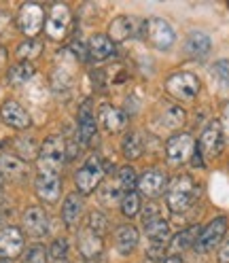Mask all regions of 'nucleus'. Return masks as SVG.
I'll return each instance as SVG.
<instances>
[{
    "instance_id": "nucleus-1",
    "label": "nucleus",
    "mask_w": 229,
    "mask_h": 263,
    "mask_svg": "<svg viewBox=\"0 0 229 263\" xmlns=\"http://www.w3.org/2000/svg\"><path fill=\"white\" fill-rule=\"evenodd\" d=\"M198 183L183 174V176H176L172 183L168 185V191H166V202H168V208L172 212H185L193 206V202L198 200Z\"/></svg>"
},
{
    "instance_id": "nucleus-2",
    "label": "nucleus",
    "mask_w": 229,
    "mask_h": 263,
    "mask_svg": "<svg viewBox=\"0 0 229 263\" xmlns=\"http://www.w3.org/2000/svg\"><path fill=\"white\" fill-rule=\"evenodd\" d=\"M68 149H66V140L62 136H47L39 149V172H53L60 174L62 166L66 163Z\"/></svg>"
},
{
    "instance_id": "nucleus-3",
    "label": "nucleus",
    "mask_w": 229,
    "mask_h": 263,
    "mask_svg": "<svg viewBox=\"0 0 229 263\" xmlns=\"http://www.w3.org/2000/svg\"><path fill=\"white\" fill-rule=\"evenodd\" d=\"M104 163L102 159L98 157V155H91L85 159V163L77 170L74 174V187H77V193L79 195H89L93 193L98 187L102 185V180H104Z\"/></svg>"
},
{
    "instance_id": "nucleus-4",
    "label": "nucleus",
    "mask_w": 229,
    "mask_h": 263,
    "mask_svg": "<svg viewBox=\"0 0 229 263\" xmlns=\"http://www.w3.org/2000/svg\"><path fill=\"white\" fill-rule=\"evenodd\" d=\"M200 79L193 72H174L166 79V91L178 102H193L200 93Z\"/></svg>"
},
{
    "instance_id": "nucleus-5",
    "label": "nucleus",
    "mask_w": 229,
    "mask_h": 263,
    "mask_svg": "<svg viewBox=\"0 0 229 263\" xmlns=\"http://www.w3.org/2000/svg\"><path fill=\"white\" fill-rule=\"evenodd\" d=\"M142 28H144V39L149 41L155 49H159V51H168L176 41L172 26L163 17H149L142 24Z\"/></svg>"
},
{
    "instance_id": "nucleus-6",
    "label": "nucleus",
    "mask_w": 229,
    "mask_h": 263,
    "mask_svg": "<svg viewBox=\"0 0 229 263\" xmlns=\"http://www.w3.org/2000/svg\"><path fill=\"white\" fill-rule=\"evenodd\" d=\"M195 146H198V142L193 140L191 134H185V132L170 136L166 140V159H168V163H172V166H181V163L189 161L191 155L195 153Z\"/></svg>"
},
{
    "instance_id": "nucleus-7",
    "label": "nucleus",
    "mask_w": 229,
    "mask_h": 263,
    "mask_svg": "<svg viewBox=\"0 0 229 263\" xmlns=\"http://www.w3.org/2000/svg\"><path fill=\"white\" fill-rule=\"evenodd\" d=\"M45 20H47L45 9L36 3L22 5L20 13H17V26L28 39H34L36 34H41V30L45 28Z\"/></svg>"
},
{
    "instance_id": "nucleus-8",
    "label": "nucleus",
    "mask_w": 229,
    "mask_h": 263,
    "mask_svg": "<svg viewBox=\"0 0 229 263\" xmlns=\"http://www.w3.org/2000/svg\"><path fill=\"white\" fill-rule=\"evenodd\" d=\"M227 217H215L198 236V242H195V249L198 253H210L215 251V246L221 244V240L227 234Z\"/></svg>"
},
{
    "instance_id": "nucleus-9",
    "label": "nucleus",
    "mask_w": 229,
    "mask_h": 263,
    "mask_svg": "<svg viewBox=\"0 0 229 263\" xmlns=\"http://www.w3.org/2000/svg\"><path fill=\"white\" fill-rule=\"evenodd\" d=\"M223 144H225L223 125H221V121H212V123H208V127L202 132L200 142H198V151H200L202 157L215 159V157L221 155Z\"/></svg>"
},
{
    "instance_id": "nucleus-10",
    "label": "nucleus",
    "mask_w": 229,
    "mask_h": 263,
    "mask_svg": "<svg viewBox=\"0 0 229 263\" xmlns=\"http://www.w3.org/2000/svg\"><path fill=\"white\" fill-rule=\"evenodd\" d=\"M70 9L66 5H53L51 11H49L47 20H45V30H47V36L53 39V41H62L64 36L68 34V28H70Z\"/></svg>"
},
{
    "instance_id": "nucleus-11",
    "label": "nucleus",
    "mask_w": 229,
    "mask_h": 263,
    "mask_svg": "<svg viewBox=\"0 0 229 263\" xmlns=\"http://www.w3.org/2000/svg\"><path fill=\"white\" fill-rule=\"evenodd\" d=\"M34 191L45 204H58L62 197V176L53 172H39L34 180Z\"/></svg>"
},
{
    "instance_id": "nucleus-12",
    "label": "nucleus",
    "mask_w": 229,
    "mask_h": 263,
    "mask_svg": "<svg viewBox=\"0 0 229 263\" xmlns=\"http://www.w3.org/2000/svg\"><path fill=\"white\" fill-rule=\"evenodd\" d=\"M77 136L81 140V144L89 146L98 134V121H96V112H93V106H91V100H85L83 104L79 106V112H77Z\"/></svg>"
},
{
    "instance_id": "nucleus-13",
    "label": "nucleus",
    "mask_w": 229,
    "mask_h": 263,
    "mask_svg": "<svg viewBox=\"0 0 229 263\" xmlns=\"http://www.w3.org/2000/svg\"><path fill=\"white\" fill-rule=\"evenodd\" d=\"M0 119L13 129H28L32 125L30 112L17 100H5L0 104Z\"/></svg>"
},
{
    "instance_id": "nucleus-14",
    "label": "nucleus",
    "mask_w": 229,
    "mask_h": 263,
    "mask_svg": "<svg viewBox=\"0 0 229 263\" xmlns=\"http://www.w3.org/2000/svg\"><path fill=\"white\" fill-rule=\"evenodd\" d=\"M144 232L146 236H149L151 242H161V244H166V240L170 238V225L168 221L163 219L157 208L155 206H149V210H144Z\"/></svg>"
},
{
    "instance_id": "nucleus-15",
    "label": "nucleus",
    "mask_w": 229,
    "mask_h": 263,
    "mask_svg": "<svg viewBox=\"0 0 229 263\" xmlns=\"http://www.w3.org/2000/svg\"><path fill=\"white\" fill-rule=\"evenodd\" d=\"M138 191L146 197H151V200H155V197L163 195L168 191V178L166 174H163L161 170L157 168H151V170H146L140 178H138Z\"/></svg>"
},
{
    "instance_id": "nucleus-16",
    "label": "nucleus",
    "mask_w": 229,
    "mask_h": 263,
    "mask_svg": "<svg viewBox=\"0 0 229 263\" xmlns=\"http://www.w3.org/2000/svg\"><path fill=\"white\" fill-rule=\"evenodd\" d=\"M24 251V234L20 227H3L0 229V257L3 259H15Z\"/></svg>"
},
{
    "instance_id": "nucleus-17",
    "label": "nucleus",
    "mask_w": 229,
    "mask_h": 263,
    "mask_svg": "<svg viewBox=\"0 0 229 263\" xmlns=\"http://www.w3.org/2000/svg\"><path fill=\"white\" fill-rule=\"evenodd\" d=\"M22 223H24L26 234L32 236V238H43L49 232V215L45 212V208H41V206L26 208Z\"/></svg>"
},
{
    "instance_id": "nucleus-18",
    "label": "nucleus",
    "mask_w": 229,
    "mask_h": 263,
    "mask_svg": "<svg viewBox=\"0 0 229 263\" xmlns=\"http://www.w3.org/2000/svg\"><path fill=\"white\" fill-rule=\"evenodd\" d=\"M140 30V22L132 15H119V17H115L108 26V39L112 43H123L127 39H132L134 34H138Z\"/></svg>"
},
{
    "instance_id": "nucleus-19",
    "label": "nucleus",
    "mask_w": 229,
    "mask_h": 263,
    "mask_svg": "<svg viewBox=\"0 0 229 263\" xmlns=\"http://www.w3.org/2000/svg\"><path fill=\"white\" fill-rule=\"evenodd\" d=\"M98 121L108 134H119L127 125V115L112 104H102L100 110H98Z\"/></svg>"
},
{
    "instance_id": "nucleus-20",
    "label": "nucleus",
    "mask_w": 229,
    "mask_h": 263,
    "mask_svg": "<svg viewBox=\"0 0 229 263\" xmlns=\"http://www.w3.org/2000/svg\"><path fill=\"white\" fill-rule=\"evenodd\" d=\"M28 172H30L28 161L20 159L15 153H0V174H3V178L24 180Z\"/></svg>"
},
{
    "instance_id": "nucleus-21",
    "label": "nucleus",
    "mask_w": 229,
    "mask_h": 263,
    "mask_svg": "<svg viewBox=\"0 0 229 263\" xmlns=\"http://www.w3.org/2000/svg\"><path fill=\"white\" fill-rule=\"evenodd\" d=\"M138 229L134 225H121L117 227V232H115V249H117L119 255L127 257V255H132L136 251V246H138Z\"/></svg>"
},
{
    "instance_id": "nucleus-22",
    "label": "nucleus",
    "mask_w": 229,
    "mask_h": 263,
    "mask_svg": "<svg viewBox=\"0 0 229 263\" xmlns=\"http://www.w3.org/2000/svg\"><path fill=\"white\" fill-rule=\"evenodd\" d=\"M77 246H79V253L83 255V259H98L104 249V238L91 234L89 229H81L79 232V240H77Z\"/></svg>"
},
{
    "instance_id": "nucleus-23",
    "label": "nucleus",
    "mask_w": 229,
    "mask_h": 263,
    "mask_svg": "<svg viewBox=\"0 0 229 263\" xmlns=\"http://www.w3.org/2000/svg\"><path fill=\"white\" fill-rule=\"evenodd\" d=\"M81 215H83V195H79L77 191L74 193H68L66 200L62 204V221L66 227H77L79 221H81Z\"/></svg>"
},
{
    "instance_id": "nucleus-24",
    "label": "nucleus",
    "mask_w": 229,
    "mask_h": 263,
    "mask_svg": "<svg viewBox=\"0 0 229 263\" xmlns=\"http://www.w3.org/2000/svg\"><path fill=\"white\" fill-rule=\"evenodd\" d=\"M115 53V43L106 34H93L87 43V55L96 62H104Z\"/></svg>"
},
{
    "instance_id": "nucleus-25",
    "label": "nucleus",
    "mask_w": 229,
    "mask_h": 263,
    "mask_svg": "<svg viewBox=\"0 0 229 263\" xmlns=\"http://www.w3.org/2000/svg\"><path fill=\"white\" fill-rule=\"evenodd\" d=\"M212 49V41L208 34H204V32H191V34L187 36V43H185V51L191 55V58H206L210 53Z\"/></svg>"
},
{
    "instance_id": "nucleus-26",
    "label": "nucleus",
    "mask_w": 229,
    "mask_h": 263,
    "mask_svg": "<svg viewBox=\"0 0 229 263\" xmlns=\"http://www.w3.org/2000/svg\"><path fill=\"white\" fill-rule=\"evenodd\" d=\"M123 195H125V191H123V187L119 185L117 178L108 180V183H104V185L98 187V200H100V204H104V206L121 204Z\"/></svg>"
},
{
    "instance_id": "nucleus-27",
    "label": "nucleus",
    "mask_w": 229,
    "mask_h": 263,
    "mask_svg": "<svg viewBox=\"0 0 229 263\" xmlns=\"http://www.w3.org/2000/svg\"><path fill=\"white\" fill-rule=\"evenodd\" d=\"M121 151H123V157L134 161V159H140L142 157V151H144V144H142V136L138 132H127L123 136V142H121Z\"/></svg>"
},
{
    "instance_id": "nucleus-28",
    "label": "nucleus",
    "mask_w": 229,
    "mask_h": 263,
    "mask_svg": "<svg viewBox=\"0 0 229 263\" xmlns=\"http://www.w3.org/2000/svg\"><path fill=\"white\" fill-rule=\"evenodd\" d=\"M32 77H34V66H32L30 62H20V64H15V66H11L9 72H7L9 85H13V87H22V85H26Z\"/></svg>"
},
{
    "instance_id": "nucleus-29",
    "label": "nucleus",
    "mask_w": 229,
    "mask_h": 263,
    "mask_svg": "<svg viewBox=\"0 0 229 263\" xmlns=\"http://www.w3.org/2000/svg\"><path fill=\"white\" fill-rule=\"evenodd\" d=\"M200 232H202L200 227H189V229H183L181 234H176V236L172 238V242H170L172 251H176V253H183V251L191 249V246H195V242H198Z\"/></svg>"
},
{
    "instance_id": "nucleus-30",
    "label": "nucleus",
    "mask_w": 229,
    "mask_h": 263,
    "mask_svg": "<svg viewBox=\"0 0 229 263\" xmlns=\"http://www.w3.org/2000/svg\"><path fill=\"white\" fill-rule=\"evenodd\" d=\"M13 149H15V155H17L20 159L30 161V159H36L39 157V149H41V146L34 140H32V138H28V136H20L17 140L13 142Z\"/></svg>"
},
{
    "instance_id": "nucleus-31",
    "label": "nucleus",
    "mask_w": 229,
    "mask_h": 263,
    "mask_svg": "<svg viewBox=\"0 0 229 263\" xmlns=\"http://www.w3.org/2000/svg\"><path fill=\"white\" fill-rule=\"evenodd\" d=\"M185 119H187V112L181 106H176V104L168 106L166 110H163V115H161V123L166 125L168 129H178L185 123Z\"/></svg>"
},
{
    "instance_id": "nucleus-32",
    "label": "nucleus",
    "mask_w": 229,
    "mask_h": 263,
    "mask_svg": "<svg viewBox=\"0 0 229 263\" xmlns=\"http://www.w3.org/2000/svg\"><path fill=\"white\" fill-rule=\"evenodd\" d=\"M41 51H43V43L36 41V39H28L17 47V58L22 62H30L32 64V60H36L41 55Z\"/></svg>"
},
{
    "instance_id": "nucleus-33",
    "label": "nucleus",
    "mask_w": 229,
    "mask_h": 263,
    "mask_svg": "<svg viewBox=\"0 0 229 263\" xmlns=\"http://www.w3.org/2000/svg\"><path fill=\"white\" fill-rule=\"evenodd\" d=\"M85 229H89V232H91V234H96V236L104 238V236H106V232H108V219L102 215V212L93 210V212H89V217H87Z\"/></svg>"
},
{
    "instance_id": "nucleus-34",
    "label": "nucleus",
    "mask_w": 229,
    "mask_h": 263,
    "mask_svg": "<svg viewBox=\"0 0 229 263\" xmlns=\"http://www.w3.org/2000/svg\"><path fill=\"white\" fill-rule=\"evenodd\" d=\"M140 195L136 193V191H129V193H125L123 195V200H121V212H123V217H127V219H132V217H136L138 212H140Z\"/></svg>"
},
{
    "instance_id": "nucleus-35",
    "label": "nucleus",
    "mask_w": 229,
    "mask_h": 263,
    "mask_svg": "<svg viewBox=\"0 0 229 263\" xmlns=\"http://www.w3.org/2000/svg\"><path fill=\"white\" fill-rule=\"evenodd\" d=\"M117 180H119V185L123 187V191H125V193L134 191V189H136V185H138L136 170H134L132 166H123V168H119V172H117Z\"/></svg>"
},
{
    "instance_id": "nucleus-36",
    "label": "nucleus",
    "mask_w": 229,
    "mask_h": 263,
    "mask_svg": "<svg viewBox=\"0 0 229 263\" xmlns=\"http://www.w3.org/2000/svg\"><path fill=\"white\" fill-rule=\"evenodd\" d=\"M49 257H51L55 263H66V257H68V242L64 238H55L51 242V246L47 249Z\"/></svg>"
},
{
    "instance_id": "nucleus-37",
    "label": "nucleus",
    "mask_w": 229,
    "mask_h": 263,
    "mask_svg": "<svg viewBox=\"0 0 229 263\" xmlns=\"http://www.w3.org/2000/svg\"><path fill=\"white\" fill-rule=\"evenodd\" d=\"M24 261L26 263H47L49 261V253L43 244H32L28 246V251L24 255Z\"/></svg>"
},
{
    "instance_id": "nucleus-38",
    "label": "nucleus",
    "mask_w": 229,
    "mask_h": 263,
    "mask_svg": "<svg viewBox=\"0 0 229 263\" xmlns=\"http://www.w3.org/2000/svg\"><path fill=\"white\" fill-rule=\"evenodd\" d=\"M212 77H215V81L221 85V87H229V62L221 60L217 62L215 66H212Z\"/></svg>"
},
{
    "instance_id": "nucleus-39",
    "label": "nucleus",
    "mask_w": 229,
    "mask_h": 263,
    "mask_svg": "<svg viewBox=\"0 0 229 263\" xmlns=\"http://www.w3.org/2000/svg\"><path fill=\"white\" fill-rule=\"evenodd\" d=\"M163 253H166V244H161V242H151L149 253H146V255H149L151 259H161Z\"/></svg>"
},
{
    "instance_id": "nucleus-40",
    "label": "nucleus",
    "mask_w": 229,
    "mask_h": 263,
    "mask_svg": "<svg viewBox=\"0 0 229 263\" xmlns=\"http://www.w3.org/2000/svg\"><path fill=\"white\" fill-rule=\"evenodd\" d=\"M219 263H229V238L221 244V249H219V255H217Z\"/></svg>"
},
{
    "instance_id": "nucleus-41",
    "label": "nucleus",
    "mask_w": 229,
    "mask_h": 263,
    "mask_svg": "<svg viewBox=\"0 0 229 263\" xmlns=\"http://www.w3.org/2000/svg\"><path fill=\"white\" fill-rule=\"evenodd\" d=\"M221 125H225L227 129H229V102L225 104V108H223V119H221Z\"/></svg>"
},
{
    "instance_id": "nucleus-42",
    "label": "nucleus",
    "mask_w": 229,
    "mask_h": 263,
    "mask_svg": "<svg viewBox=\"0 0 229 263\" xmlns=\"http://www.w3.org/2000/svg\"><path fill=\"white\" fill-rule=\"evenodd\" d=\"M161 263H183V259L181 257H176V255H170V257H166Z\"/></svg>"
},
{
    "instance_id": "nucleus-43",
    "label": "nucleus",
    "mask_w": 229,
    "mask_h": 263,
    "mask_svg": "<svg viewBox=\"0 0 229 263\" xmlns=\"http://www.w3.org/2000/svg\"><path fill=\"white\" fill-rule=\"evenodd\" d=\"M7 64V49L0 45V66H5Z\"/></svg>"
},
{
    "instance_id": "nucleus-44",
    "label": "nucleus",
    "mask_w": 229,
    "mask_h": 263,
    "mask_svg": "<svg viewBox=\"0 0 229 263\" xmlns=\"http://www.w3.org/2000/svg\"><path fill=\"white\" fill-rule=\"evenodd\" d=\"M3 185H5V178H3V174H0V189H3Z\"/></svg>"
},
{
    "instance_id": "nucleus-45",
    "label": "nucleus",
    "mask_w": 229,
    "mask_h": 263,
    "mask_svg": "<svg viewBox=\"0 0 229 263\" xmlns=\"http://www.w3.org/2000/svg\"><path fill=\"white\" fill-rule=\"evenodd\" d=\"M0 263H9V261H7V259H3V257H0Z\"/></svg>"
}]
</instances>
